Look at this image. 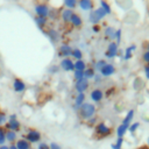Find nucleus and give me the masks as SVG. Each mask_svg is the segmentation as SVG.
<instances>
[{"label": "nucleus", "instance_id": "f8f14e48", "mask_svg": "<svg viewBox=\"0 0 149 149\" xmlns=\"http://www.w3.org/2000/svg\"><path fill=\"white\" fill-rule=\"evenodd\" d=\"M90 97H91L92 101H94V102H100V101L102 100V98H104V92H102V90H100V88H94V90H92V92L90 93Z\"/></svg>", "mask_w": 149, "mask_h": 149}, {"label": "nucleus", "instance_id": "49530a36", "mask_svg": "<svg viewBox=\"0 0 149 149\" xmlns=\"http://www.w3.org/2000/svg\"><path fill=\"white\" fill-rule=\"evenodd\" d=\"M8 147H9V149H17V148H16V146H15L14 143H12V144H10V146H8Z\"/></svg>", "mask_w": 149, "mask_h": 149}, {"label": "nucleus", "instance_id": "4c0bfd02", "mask_svg": "<svg viewBox=\"0 0 149 149\" xmlns=\"http://www.w3.org/2000/svg\"><path fill=\"white\" fill-rule=\"evenodd\" d=\"M142 61H143L146 64H149V51H148V50H146V51L143 52V55H142Z\"/></svg>", "mask_w": 149, "mask_h": 149}, {"label": "nucleus", "instance_id": "c9c22d12", "mask_svg": "<svg viewBox=\"0 0 149 149\" xmlns=\"http://www.w3.org/2000/svg\"><path fill=\"white\" fill-rule=\"evenodd\" d=\"M5 133H6V130H5L2 127H0V146L5 144V142H6V136H5Z\"/></svg>", "mask_w": 149, "mask_h": 149}, {"label": "nucleus", "instance_id": "ddd939ff", "mask_svg": "<svg viewBox=\"0 0 149 149\" xmlns=\"http://www.w3.org/2000/svg\"><path fill=\"white\" fill-rule=\"evenodd\" d=\"M85 102V94L84 93H77L76 98H74V102H73V107L74 109H79V107Z\"/></svg>", "mask_w": 149, "mask_h": 149}, {"label": "nucleus", "instance_id": "9d476101", "mask_svg": "<svg viewBox=\"0 0 149 149\" xmlns=\"http://www.w3.org/2000/svg\"><path fill=\"white\" fill-rule=\"evenodd\" d=\"M99 72L101 74V77H111L115 72V66L113 64H111V63H107Z\"/></svg>", "mask_w": 149, "mask_h": 149}, {"label": "nucleus", "instance_id": "2eb2a0df", "mask_svg": "<svg viewBox=\"0 0 149 149\" xmlns=\"http://www.w3.org/2000/svg\"><path fill=\"white\" fill-rule=\"evenodd\" d=\"M70 22H71V24H72L73 27H76V28L81 27V24H83V20H81V17H80V15H79V14H76V13L72 14V16H71V19H70Z\"/></svg>", "mask_w": 149, "mask_h": 149}, {"label": "nucleus", "instance_id": "dca6fc26", "mask_svg": "<svg viewBox=\"0 0 149 149\" xmlns=\"http://www.w3.org/2000/svg\"><path fill=\"white\" fill-rule=\"evenodd\" d=\"M135 50H136V45H135V44H130L129 47H127L126 50H125V54H123V59H125V61L130 59V58L133 57V52H134Z\"/></svg>", "mask_w": 149, "mask_h": 149}, {"label": "nucleus", "instance_id": "4468645a", "mask_svg": "<svg viewBox=\"0 0 149 149\" xmlns=\"http://www.w3.org/2000/svg\"><path fill=\"white\" fill-rule=\"evenodd\" d=\"M78 6L80 7V9H83V10H92V8H93V2L91 1V0H80L79 2H78Z\"/></svg>", "mask_w": 149, "mask_h": 149}, {"label": "nucleus", "instance_id": "1a4fd4ad", "mask_svg": "<svg viewBox=\"0 0 149 149\" xmlns=\"http://www.w3.org/2000/svg\"><path fill=\"white\" fill-rule=\"evenodd\" d=\"M87 88H88V80L85 78L74 83V90L77 91V93H84Z\"/></svg>", "mask_w": 149, "mask_h": 149}, {"label": "nucleus", "instance_id": "9b49d317", "mask_svg": "<svg viewBox=\"0 0 149 149\" xmlns=\"http://www.w3.org/2000/svg\"><path fill=\"white\" fill-rule=\"evenodd\" d=\"M13 90L17 93H21V92H24L26 91V84L22 79L20 78H15L13 80Z\"/></svg>", "mask_w": 149, "mask_h": 149}, {"label": "nucleus", "instance_id": "20e7f679", "mask_svg": "<svg viewBox=\"0 0 149 149\" xmlns=\"http://www.w3.org/2000/svg\"><path fill=\"white\" fill-rule=\"evenodd\" d=\"M29 143H40L42 139V134L37 129H29L24 137Z\"/></svg>", "mask_w": 149, "mask_h": 149}, {"label": "nucleus", "instance_id": "37998d69", "mask_svg": "<svg viewBox=\"0 0 149 149\" xmlns=\"http://www.w3.org/2000/svg\"><path fill=\"white\" fill-rule=\"evenodd\" d=\"M57 71H58V66L57 65H52V66L49 68V72H51V74L52 73H56Z\"/></svg>", "mask_w": 149, "mask_h": 149}, {"label": "nucleus", "instance_id": "e433bc0d", "mask_svg": "<svg viewBox=\"0 0 149 149\" xmlns=\"http://www.w3.org/2000/svg\"><path fill=\"white\" fill-rule=\"evenodd\" d=\"M6 122H7V115H6V113H0V127L2 126V125H6Z\"/></svg>", "mask_w": 149, "mask_h": 149}, {"label": "nucleus", "instance_id": "c03bdc74", "mask_svg": "<svg viewBox=\"0 0 149 149\" xmlns=\"http://www.w3.org/2000/svg\"><path fill=\"white\" fill-rule=\"evenodd\" d=\"M92 31L95 33V34L99 33V31H100V26H99V24H93V26H92Z\"/></svg>", "mask_w": 149, "mask_h": 149}, {"label": "nucleus", "instance_id": "39448f33", "mask_svg": "<svg viewBox=\"0 0 149 149\" xmlns=\"http://www.w3.org/2000/svg\"><path fill=\"white\" fill-rule=\"evenodd\" d=\"M94 130H95V134L101 136V137H105V136L111 134V128L105 122H98L94 126Z\"/></svg>", "mask_w": 149, "mask_h": 149}, {"label": "nucleus", "instance_id": "de8ad7c7", "mask_svg": "<svg viewBox=\"0 0 149 149\" xmlns=\"http://www.w3.org/2000/svg\"><path fill=\"white\" fill-rule=\"evenodd\" d=\"M0 149H9V147L6 144H2V146H0Z\"/></svg>", "mask_w": 149, "mask_h": 149}, {"label": "nucleus", "instance_id": "bb28decb", "mask_svg": "<svg viewBox=\"0 0 149 149\" xmlns=\"http://www.w3.org/2000/svg\"><path fill=\"white\" fill-rule=\"evenodd\" d=\"M47 22H48V20H47L45 17H40V16H35V23L37 24V27H38L40 29H43V28L45 27Z\"/></svg>", "mask_w": 149, "mask_h": 149}, {"label": "nucleus", "instance_id": "2f4dec72", "mask_svg": "<svg viewBox=\"0 0 149 149\" xmlns=\"http://www.w3.org/2000/svg\"><path fill=\"white\" fill-rule=\"evenodd\" d=\"M107 64V62L105 61V59H99V61H97L95 62V64H94V68L93 69H97L98 71H100L105 65Z\"/></svg>", "mask_w": 149, "mask_h": 149}, {"label": "nucleus", "instance_id": "f257e3e1", "mask_svg": "<svg viewBox=\"0 0 149 149\" xmlns=\"http://www.w3.org/2000/svg\"><path fill=\"white\" fill-rule=\"evenodd\" d=\"M80 116L84 119V120H88L91 118H93L95 115V112H97V108L95 106L92 104V102H84L79 109H78Z\"/></svg>", "mask_w": 149, "mask_h": 149}, {"label": "nucleus", "instance_id": "a211bd4d", "mask_svg": "<svg viewBox=\"0 0 149 149\" xmlns=\"http://www.w3.org/2000/svg\"><path fill=\"white\" fill-rule=\"evenodd\" d=\"M115 30L116 29L112 26L106 27L105 28V37L108 38V40H112V42H113V40H115Z\"/></svg>", "mask_w": 149, "mask_h": 149}, {"label": "nucleus", "instance_id": "8fccbe9b", "mask_svg": "<svg viewBox=\"0 0 149 149\" xmlns=\"http://www.w3.org/2000/svg\"><path fill=\"white\" fill-rule=\"evenodd\" d=\"M144 47H146V48H147V50L149 51V41H148V42H146V44H144Z\"/></svg>", "mask_w": 149, "mask_h": 149}, {"label": "nucleus", "instance_id": "a878e982", "mask_svg": "<svg viewBox=\"0 0 149 149\" xmlns=\"http://www.w3.org/2000/svg\"><path fill=\"white\" fill-rule=\"evenodd\" d=\"M88 21H90L91 23H93V24H99V22H100L101 20L97 16V14L94 13V10L92 9V10L90 12V14H88Z\"/></svg>", "mask_w": 149, "mask_h": 149}, {"label": "nucleus", "instance_id": "a19ab883", "mask_svg": "<svg viewBox=\"0 0 149 149\" xmlns=\"http://www.w3.org/2000/svg\"><path fill=\"white\" fill-rule=\"evenodd\" d=\"M87 121H88V122H87V125H88V126H93V125L95 126V125L98 123V122H97V118H94V116H93V118H91V119H88Z\"/></svg>", "mask_w": 149, "mask_h": 149}, {"label": "nucleus", "instance_id": "4be33fe9", "mask_svg": "<svg viewBox=\"0 0 149 149\" xmlns=\"http://www.w3.org/2000/svg\"><path fill=\"white\" fill-rule=\"evenodd\" d=\"M73 65H74V70H77V71H85L87 69V65H86V63L83 59L74 61L73 62Z\"/></svg>", "mask_w": 149, "mask_h": 149}, {"label": "nucleus", "instance_id": "423d86ee", "mask_svg": "<svg viewBox=\"0 0 149 149\" xmlns=\"http://www.w3.org/2000/svg\"><path fill=\"white\" fill-rule=\"evenodd\" d=\"M119 54V45L113 41V42H109V44L107 45V49L105 51V56L107 58H114L116 57Z\"/></svg>", "mask_w": 149, "mask_h": 149}, {"label": "nucleus", "instance_id": "72a5a7b5", "mask_svg": "<svg viewBox=\"0 0 149 149\" xmlns=\"http://www.w3.org/2000/svg\"><path fill=\"white\" fill-rule=\"evenodd\" d=\"M139 127H140V122H137V121H136V122H132V123L128 126V130H129L132 134H134V133L137 130Z\"/></svg>", "mask_w": 149, "mask_h": 149}, {"label": "nucleus", "instance_id": "ea45409f", "mask_svg": "<svg viewBox=\"0 0 149 149\" xmlns=\"http://www.w3.org/2000/svg\"><path fill=\"white\" fill-rule=\"evenodd\" d=\"M36 149H49V144L45 142H40Z\"/></svg>", "mask_w": 149, "mask_h": 149}, {"label": "nucleus", "instance_id": "c756f323", "mask_svg": "<svg viewBox=\"0 0 149 149\" xmlns=\"http://www.w3.org/2000/svg\"><path fill=\"white\" fill-rule=\"evenodd\" d=\"M78 5L77 0H64V6L68 8V9H73L76 6Z\"/></svg>", "mask_w": 149, "mask_h": 149}, {"label": "nucleus", "instance_id": "09e8293b", "mask_svg": "<svg viewBox=\"0 0 149 149\" xmlns=\"http://www.w3.org/2000/svg\"><path fill=\"white\" fill-rule=\"evenodd\" d=\"M9 119H16V114H10L9 115Z\"/></svg>", "mask_w": 149, "mask_h": 149}, {"label": "nucleus", "instance_id": "603ef678", "mask_svg": "<svg viewBox=\"0 0 149 149\" xmlns=\"http://www.w3.org/2000/svg\"><path fill=\"white\" fill-rule=\"evenodd\" d=\"M0 113H1V112H0Z\"/></svg>", "mask_w": 149, "mask_h": 149}, {"label": "nucleus", "instance_id": "0eeeda50", "mask_svg": "<svg viewBox=\"0 0 149 149\" xmlns=\"http://www.w3.org/2000/svg\"><path fill=\"white\" fill-rule=\"evenodd\" d=\"M5 126H6L7 130H13L15 133H17L20 130V128H21V123H20V121L17 119H8Z\"/></svg>", "mask_w": 149, "mask_h": 149}, {"label": "nucleus", "instance_id": "aec40b11", "mask_svg": "<svg viewBox=\"0 0 149 149\" xmlns=\"http://www.w3.org/2000/svg\"><path fill=\"white\" fill-rule=\"evenodd\" d=\"M72 14H73V10L68 9V8L63 9V10H62V13H61V17H62L63 22H70V19H71Z\"/></svg>", "mask_w": 149, "mask_h": 149}, {"label": "nucleus", "instance_id": "6ab92c4d", "mask_svg": "<svg viewBox=\"0 0 149 149\" xmlns=\"http://www.w3.org/2000/svg\"><path fill=\"white\" fill-rule=\"evenodd\" d=\"M16 148L17 149H30V143L26 140V139H20V140H16V143H15Z\"/></svg>", "mask_w": 149, "mask_h": 149}, {"label": "nucleus", "instance_id": "f3484780", "mask_svg": "<svg viewBox=\"0 0 149 149\" xmlns=\"http://www.w3.org/2000/svg\"><path fill=\"white\" fill-rule=\"evenodd\" d=\"M134 115H135V111H134V109H129V111L127 112L126 116H125L123 120H122V125H125V126H129V125L132 123L133 119H134Z\"/></svg>", "mask_w": 149, "mask_h": 149}, {"label": "nucleus", "instance_id": "79ce46f5", "mask_svg": "<svg viewBox=\"0 0 149 149\" xmlns=\"http://www.w3.org/2000/svg\"><path fill=\"white\" fill-rule=\"evenodd\" d=\"M143 71H144V76H146V78H147V79H149V64L144 65Z\"/></svg>", "mask_w": 149, "mask_h": 149}, {"label": "nucleus", "instance_id": "c85d7f7f", "mask_svg": "<svg viewBox=\"0 0 149 149\" xmlns=\"http://www.w3.org/2000/svg\"><path fill=\"white\" fill-rule=\"evenodd\" d=\"M100 8H102V10L106 13V15L112 13V8H111V5H109L107 1H100Z\"/></svg>", "mask_w": 149, "mask_h": 149}, {"label": "nucleus", "instance_id": "cd10ccee", "mask_svg": "<svg viewBox=\"0 0 149 149\" xmlns=\"http://www.w3.org/2000/svg\"><path fill=\"white\" fill-rule=\"evenodd\" d=\"M95 76V71L93 68H87L85 71H84V78L90 80V79H93V77Z\"/></svg>", "mask_w": 149, "mask_h": 149}, {"label": "nucleus", "instance_id": "7ed1b4c3", "mask_svg": "<svg viewBox=\"0 0 149 149\" xmlns=\"http://www.w3.org/2000/svg\"><path fill=\"white\" fill-rule=\"evenodd\" d=\"M72 47L68 43H63L58 47V51H57V55L59 58H70L71 57V54H72Z\"/></svg>", "mask_w": 149, "mask_h": 149}, {"label": "nucleus", "instance_id": "58836bf2", "mask_svg": "<svg viewBox=\"0 0 149 149\" xmlns=\"http://www.w3.org/2000/svg\"><path fill=\"white\" fill-rule=\"evenodd\" d=\"M49 149H62V147L57 142H50L49 143Z\"/></svg>", "mask_w": 149, "mask_h": 149}, {"label": "nucleus", "instance_id": "b1692460", "mask_svg": "<svg viewBox=\"0 0 149 149\" xmlns=\"http://www.w3.org/2000/svg\"><path fill=\"white\" fill-rule=\"evenodd\" d=\"M127 130H128V126H125V125L121 123V125L118 126V128H116V136H118V137H123V136L126 135Z\"/></svg>", "mask_w": 149, "mask_h": 149}, {"label": "nucleus", "instance_id": "412c9836", "mask_svg": "<svg viewBox=\"0 0 149 149\" xmlns=\"http://www.w3.org/2000/svg\"><path fill=\"white\" fill-rule=\"evenodd\" d=\"M5 136H6V141H8V142H10V143H14V142L17 140V135H16V133L13 132V130H6Z\"/></svg>", "mask_w": 149, "mask_h": 149}, {"label": "nucleus", "instance_id": "6e6552de", "mask_svg": "<svg viewBox=\"0 0 149 149\" xmlns=\"http://www.w3.org/2000/svg\"><path fill=\"white\" fill-rule=\"evenodd\" d=\"M61 69H63L66 72L70 71H74V65H73V61L71 58H62L61 63H59Z\"/></svg>", "mask_w": 149, "mask_h": 149}, {"label": "nucleus", "instance_id": "a18cd8bd", "mask_svg": "<svg viewBox=\"0 0 149 149\" xmlns=\"http://www.w3.org/2000/svg\"><path fill=\"white\" fill-rule=\"evenodd\" d=\"M93 79H94V81H95V83L100 81V80H101V74H95V76L93 77Z\"/></svg>", "mask_w": 149, "mask_h": 149}, {"label": "nucleus", "instance_id": "f704fd0d", "mask_svg": "<svg viewBox=\"0 0 149 149\" xmlns=\"http://www.w3.org/2000/svg\"><path fill=\"white\" fill-rule=\"evenodd\" d=\"M121 36H122V30L119 28V29L115 30V41H114L118 45L121 43Z\"/></svg>", "mask_w": 149, "mask_h": 149}, {"label": "nucleus", "instance_id": "473e14b6", "mask_svg": "<svg viewBox=\"0 0 149 149\" xmlns=\"http://www.w3.org/2000/svg\"><path fill=\"white\" fill-rule=\"evenodd\" d=\"M73 78H74L76 81L84 79V71H77V70H74L73 71Z\"/></svg>", "mask_w": 149, "mask_h": 149}, {"label": "nucleus", "instance_id": "3c124183", "mask_svg": "<svg viewBox=\"0 0 149 149\" xmlns=\"http://www.w3.org/2000/svg\"><path fill=\"white\" fill-rule=\"evenodd\" d=\"M30 149H34V148H30Z\"/></svg>", "mask_w": 149, "mask_h": 149}, {"label": "nucleus", "instance_id": "f03ea898", "mask_svg": "<svg viewBox=\"0 0 149 149\" xmlns=\"http://www.w3.org/2000/svg\"><path fill=\"white\" fill-rule=\"evenodd\" d=\"M34 10H35L36 16H40V17H45L47 19L50 14V7L47 3H42V2L35 5Z\"/></svg>", "mask_w": 149, "mask_h": 149}, {"label": "nucleus", "instance_id": "7c9ffc66", "mask_svg": "<svg viewBox=\"0 0 149 149\" xmlns=\"http://www.w3.org/2000/svg\"><path fill=\"white\" fill-rule=\"evenodd\" d=\"M122 144H123V137H118L116 139V142L113 143L111 146L112 149H122Z\"/></svg>", "mask_w": 149, "mask_h": 149}, {"label": "nucleus", "instance_id": "5701e85b", "mask_svg": "<svg viewBox=\"0 0 149 149\" xmlns=\"http://www.w3.org/2000/svg\"><path fill=\"white\" fill-rule=\"evenodd\" d=\"M47 35H48V37L52 42H58V40H59V33L57 30H55V29H49V31L47 33Z\"/></svg>", "mask_w": 149, "mask_h": 149}, {"label": "nucleus", "instance_id": "393cba45", "mask_svg": "<svg viewBox=\"0 0 149 149\" xmlns=\"http://www.w3.org/2000/svg\"><path fill=\"white\" fill-rule=\"evenodd\" d=\"M71 57H73L76 61H80V59H83V51L79 48H73Z\"/></svg>", "mask_w": 149, "mask_h": 149}]
</instances>
